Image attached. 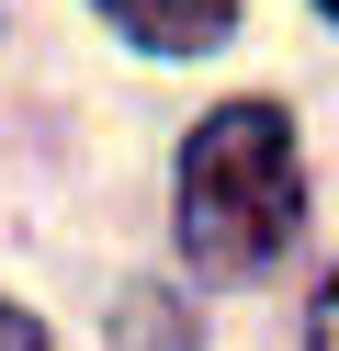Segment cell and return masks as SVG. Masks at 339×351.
Segmentation results:
<instances>
[{"label":"cell","instance_id":"8992f818","mask_svg":"<svg viewBox=\"0 0 339 351\" xmlns=\"http://www.w3.org/2000/svg\"><path fill=\"white\" fill-rule=\"evenodd\" d=\"M316 12H328V23H339V0H316Z\"/></svg>","mask_w":339,"mask_h":351},{"label":"cell","instance_id":"7a4b0ae2","mask_svg":"<svg viewBox=\"0 0 339 351\" xmlns=\"http://www.w3.org/2000/svg\"><path fill=\"white\" fill-rule=\"evenodd\" d=\"M102 23L147 57H203L238 34V0H102Z\"/></svg>","mask_w":339,"mask_h":351},{"label":"cell","instance_id":"277c9868","mask_svg":"<svg viewBox=\"0 0 339 351\" xmlns=\"http://www.w3.org/2000/svg\"><path fill=\"white\" fill-rule=\"evenodd\" d=\"M305 351H339V272L316 283V317H305Z\"/></svg>","mask_w":339,"mask_h":351},{"label":"cell","instance_id":"6da1fadb","mask_svg":"<svg viewBox=\"0 0 339 351\" xmlns=\"http://www.w3.org/2000/svg\"><path fill=\"white\" fill-rule=\"evenodd\" d=\"M305 227V159H294L283 102H215L181 136V250L203 261V283H260Z\"/></svg>","mask_w":339,"mask_h":351},{"label":"cell","instance_id":"5b68a950","mask_svg":"<svg viewBox=\"0 0 339 351\" xmlns=\"http://www.w3.org/2000/svg\"><path fill=\"white\" fill-rule=\"evenodd\" d=\"M0 351H45V317H23V306H0Z\"/></svg>","mask_w":339,"mask_h":351},{"label":"cell","instance_id":"3957f363","mask_svg":"<svg viewBox=\"0 0 339 351\" xmlns=\"http://www.w3.org/2000/svg\"><path fill=\"white\" fill-rule=\"evenodd\" d=\"M113 340H125V351H203L170 283H125V295H113Z\"/></svg>","mask_w":339,"mask_h":351}]
</instances>
